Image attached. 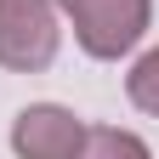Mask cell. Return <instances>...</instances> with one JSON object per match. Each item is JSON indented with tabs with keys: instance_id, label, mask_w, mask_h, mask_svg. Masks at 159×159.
Segmentation results:
<instances>
[{
	"instance_id": "obj_1",
	"label": "cell",
	"mask_w": 159,
	"mask_h": 159,
	"mask_svg": "<svg viewBox=\"0 0 159 159\" xmlns=\"http://www.w3.org/2000/svg\"><path fill=\"white\" fill-rule=\"evenodd\" d=\"M57 46H63V23L51 0H0V68L40 74L51 68Z\"/></svg>"
},
{
	"instance_id": "obj_2",
	"label": "cell",
	"mask_w": 159,
	"mask_h": 159,
	"mask_svg": "<svg viewBox=\"0 0 159 159\" xmlns=\"http://www.w3.org/2000/svg\"><path fill=\"white\" fill-rule=\"evenodd\" d=\"M57 6L68 11L80 46L91 57H102V63H114V57H125L136 40L148 34L153 0H57Z\"/></svg>"
},
{
	"instance_id": "obj_3",
	"label": "cell",
	"mask_w": 159,
	"mask_h": 159,
	"mask_svg": "<svg viewBox=\"0 0 159 159\" xmlns=\"http://www.w3.org/2000/svg\"><path fill=\"white\" fill-rule=\"evenodd\" d=\"M80 136H85V119L63 102H29L11 119V148L17 159H74Z\"/></svg>"
},
{
	"instance_id": "obj_4",
	"label": "cell",
	"mask_w": 159,
	"mask_h": 159,
	"mask_svg": "<svg viewBox=\"0 0 159 159\" xmlns=\"http://www.w3.org/2000/svg\"><path fill=\"white\" fill-rule=\"evenodd\" d=\"M74 159H153V148H148L136 131H119V125H85Z\"/></svg>"
},
{
	"instance_id": "obj_5",
	"label": "cell",
	"mask_w": 159,
	"mask_h": 159,
	"mask_svg": "<svg viewBox=\"0 0 159 159\" xmlns=\"http://www.w3.org/2000/svg\"><path fill=\"white\" fill-rule=\"evenodd\" d=\"M125 97H131L142 114H159V46L142 51V57L131 63V74H125Z\"/></svg>"
}]
</instances>
